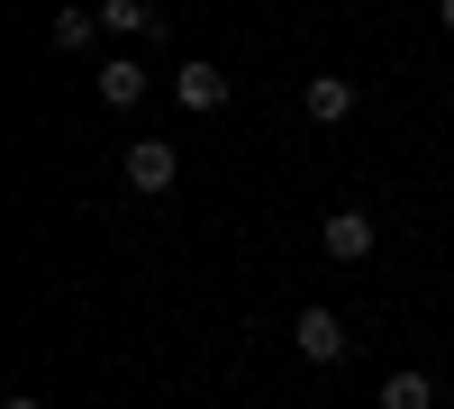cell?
<instances>
[{
  "label": "cell",
  "instance_id": "obj_7",
  "mask_svg": "<svg viewBox=\"0 0 454 409\" xmlns=\"http://www.w3.org/2000/svg\"><path fill=\"white\" fill-rule=\"evenodd\" d=\"M100 28H119V36H164V19L145 10V0H100Z\"/></svg>",
  "mask_w": 454,
  "mask_h": 409
},
{
  "label": "cell",
  "instance_id": "obj_12",
  "mask_svg": "<svg viewBox=\"0 0 454 409\" xmlns=\"http://www.w3.org/2000/svg\"><path fill=\"white\" fill-rule=\"evenodd\" d=\"M218 409H246V400H218Z\"/></svg>",
  "mask_w": 454,
  "mask_h": 409
},
{
  "label": "cell",
  "instance_id": "obj_8",
  "mask_svg": "<svg viewBox=\"0 0 454 409\" xmlns=\"http://www.w3.org/2000/svg\"><path fill=\"white\" fill-rule=\"evenodd\" d=\"M382 409H445V400H436L427 374H391V382H382Z\"/></svg>",
  "mask_w": 454,
  "mask_h": 409
},
{
  "label": "cell",
  "instance_id": "obj_13",
  "mask_svg": "<svg viewBox=\"0 0 454 409\" xmlns=\"http://www.w3.org/2000/svg\"><path fill=\"white\" fill-rule=\"evenodd\" d=\"M445 409H454V400H445Z\"/></svg>",
  "mask_w": 454,
  "mask_h": 409
},
{
  "label": "cell",
  "instance_id": "obj_3",
  "mask_svg": "<svg viewBox=\"0 0 454 409\" xmlns=\"http://www.w3.org/2000/svg\"><path fill=\"white\" fill-rule=\"evenodd\" d=\"M318 246L336 255V264H364V255H372V218H364V209H327Z\"/></svg>",
  "mask_w": 454,
  "mask_h": 409
},
{
  "label": "cell",
  "instance_id": "obj_6",
  "mask_svg": "<svg viewBox=\"0 0 454 409\" xmlns=\"http://www.w3.org/2000/svg\"><path fill=\"white\" fill-rule=\"evenodd\" d=\"M100 100H109V109H137V100H145V64H128V55L100 64Z\"/></svg>",
  "mask_w": 454,
  "mask_h": 409
},
{
  "label": "cell",
  "instance_id": "obj_1",
  "mask_svg": "<svg viewBox=\"0 0 454 409\" xmlns=\"http://www.w3.org/2000/svg\"><path fill=\"white\" fill-rule=\"evenodd\" d=\"M291 355L300 364H346V319L336 310H300L291 319Z\"/></svg>",
  "mask_w": 454,
  "mask_h": 409
},
{
  "label": "cell",
  "instance_id": "obj_10",
  "mask_svg": "<svg viewBox=\"0 0 454 409\" xmlns=\"http://www.w3.org/2000/svg\"><path fill=\"white\" fill-rule=\"evenodd\" d=\"M0 409H46V400H27V391H10V400H0Z\"/></svg>",
  "mask_w": 454,
  "mask_h": 409
},
{
  "label": "cell",
  "instance_id": "obj_11",
  "mask_svg": "<svg viewBox=\"0 0 454 409\" xmlns=\"http://www.w3.org/2000/svg\"><path fill=\"white\" fill-rule=\"evenodd\" d=\"M436 19H445V28H454V0H436Z\"/></svg>",
  "mask_w": 454,
  "mask_h": 409
},
{
  "label": "cell",
  "instance_id": "obj_9",
  "mask_svg": "<svg viewBox=\"0 0 454 409\" xmlns=\"http://www.w3.org/2000/svg\"><path fill=\"white\" fill-rule=\"evenodd\" d=\"M91 36H100V10H55V46L64 55H82Z\"/></svg>",
  "mask_w": 454,
  "mask_h": 409
},
{
  "label": "cell",
  "instance_id": "obj_2",
  "mask_svg": "<svg viewBox=\"0 0 454 409\" xmlns=\"http://www.w3.org/2000/svg\"><path fill=\"white\" fill-rule=\"evenodd\" d=\"M173 173H182V155L164 137H137L128 146V192H173Z\"/></svg>",
  "mask_w": 454,
  "mask_h": 409
},
{
  "label": "cell",
  "instance_id": "obj_5",
  "mask_svg": "<svg viewBox=\"0 0 454 409\" xmlns=\"http://www.w3.org/2000/svg\"><path fill=\"white\" fill-rule=\"evenodd\" d=\"M173 100H182V109H227V73H218V64H182V73H173Z\"/></svg>",
  "mask_w": 454,
  "mask_h": 409
},
{
  "label": "cell",
  "instance_id": "obj_4",
  "mask_svg": "<svg viewBox=\"0 0 454 409\" xmlns=\"http://www.w3.org/2000/svg\"><path fill=\"white\" fill-rule=\"evenodd\" d=\"M300 109H309L318 128H336V119H355V83H346V73H309V91H300Z\"/></svg>",
  "mask_w": 454,
  "mask_h": 409
}]
</instances>
